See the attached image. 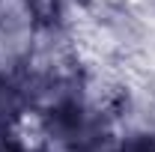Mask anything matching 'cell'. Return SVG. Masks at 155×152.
Masks as SVG:
<instances>
[{
  "label": "cell",
  "mask_w": 155,
  "mask_h": 152,
  "mask_svg": "<svg viewBox=\"0 0 155 152\" xmlns=\"http://www.w3.org/2000/svg\"><path fill=\"white\" fill-rule=\"evenodd\" d=\"M36 27L33 0H0V75L18 72L30 60Z\"/></svg>",
  "instance_id": "cell-1"
},
{
  "label": "cell",
  "mask_w": 155,
  "mask_h": 152,
  "mask_svg": "<svg viewBox=\"0 0 155 152\" xmlns=\"http://www.w3.org/2000/svg\"><path fill=\"white\" fill-rule=\"evenodd\" d=\"M0 152H3V146H0Z\"/></svg>",
  "instance_id": "cell-2"
}]
</instances>
